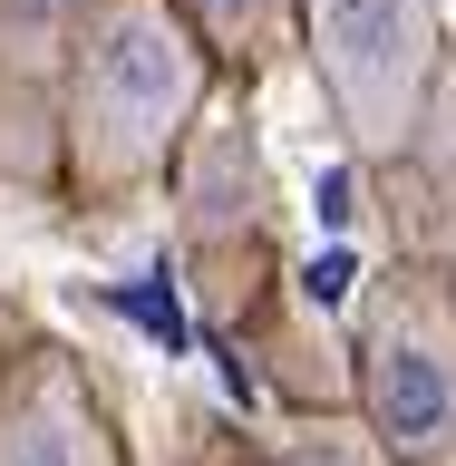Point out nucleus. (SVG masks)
<instances>
[{"label":"nucleus","mask_w":456,"mask_h":466,"mask_svg":"<svg viewBox=\"0 0 456 466\" xmlns=\"http://www.w3.org/2000/svg\"><path fill=\"white\" fill-rule=\"evenodd\" d=\"M204 78H214V58L175 20V0H107V20L87 29V58H78V97H68L78 175L97 195L146 185L185 146V127L204 107Z\"/></svg>","instance_id":"nucleus-1"},{"label":"nucleus","mask_w":456,"mask_h":466,"mask_svg":"<svg viewBox=\"0 0 456 466\" xmlns=\"http://www.w3.org/2000/svg\"><path fill=\"white\" fill-rule=\"evenodd\" d=\"M301 49L360 166L428 146L437 107L456 97V49L437 0H301Z\"/></svg>","instance_id":"nucleus-2"},{"label":"nucleus","mask_w":456,"mask_h":466,"mask_svg":"<svg viewBox=\"0 0 456 466\" xmlns=\"http://www.w3.org/2000/svg\"><path fill=\"white\" fill-rule=\"evenodd\" d=\"M360 418L389 466L456 457V291L437 272H379L360 301Z\"/></svg>","instance_id":"nucleus-3"},{"label":"nucleus","mask_w":456,"mask_h":466,"mask_svg":"<svg viewBox=\"0 0 456 466\" xmlns=\"http://www.w3.org/2000/svg\"><path fill=\"white\" fill-rule=\"evenodd\" d=\"M0 466H107L97 418H87V399L68 389V379H49V389L0 428Z\"/></svg>","instance_id":"nucleus-4"},{"label":"nucleus","mask_w":456,"mask_h":466,"mask_svg":"<svg viewBox=\"0 0 456 466\" xmlns=\"http://www.w3.org/2000/svg\"><path fill=\"white\" fill-rule=\"evenodd\" d=\"M175 20L195 29L204 49H224V58H272L301 39V0H175Z\"/></svg>","instance_id":"nucleus-5"},{"label":"nucleus","mask_w":456,"mask_h":466,"mask_svg":"<svg viewBox=\"0 0 456 466\" xmlns=\"http://www.w3.org/2000/svg\"><path fill=\"white\" fill-rule=\"evenodd\" d=\"M447 291H456V272H447Z\"/></svg>","instance_id":"nucleus-6"}]
</instances>
